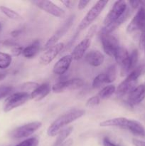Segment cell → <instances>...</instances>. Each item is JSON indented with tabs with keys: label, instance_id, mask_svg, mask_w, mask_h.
<instances>
[{
	"label": "cell",
	"instance_id": "1",
	"mask_svg": "<svg viewBox=\"0 0 145 146\" xmlns=\"http://www.w3.org/2000/svg\"><path fill=\"white\" fill-rule=\"evenodd\" d=\"M85 113V110L71 109L57 118L47 129V134L50 137L57 136L58 133L68 127L69 124L82 118Z\"/></svg>",
	"mask_w": 145,
	"mask_h": 146
},
{
	"label": "cell",
	"instance_id": "2",
	"mask_svg": "<svg viewBox=\"0 0 145 146\" xmlns=\"http://www.w3.org/2000/svg\"><path fill=\"white\" fill-rule=\"evenodd\" d=\"M143 69L144 67L140 66L132 70L127 76L126 78L118 85L117 88H116V92H115L116 95L119 96L129 95V93L137 86L136 84H137L138 78L142 75Z\"/></svg>",
	"mask_w": 145,
	"mask_h": 146
},
{
	"label": "cell",
	"instance_id": "3",
	"mask_svg": "<svg viewBox=\"0 0 145 146\" xmlns=\"http://www.w3.org/2000/svg\"><path fill=\"white\" fill-rule=\"evenodd\" d=\"M108 4V1L106 0H100L98 1L88 11L84 18L78 24V29L79 31H82L88 28L102 12L105 7Z\"/></svg>",
	"mask_w": 145,
	"mask_h": 146
},
{
	"label": "cell",
	"instance_id": "4",
	"mask_svg": "<svg viewBox=\"0 0 145 146\" xmlns=\"http://www.w3.org/2000/svg\"><path fill=\"white\" fill-rule=\"evenodd\" d=\"M30 99V94L28 93L20 91L11 94L6 98L3 105V111L8 113L12 110L21 106Z\"/></svg>",
	"mask_w": 145,
	"mask_h": 146
},
{
	"label": "cell",
	"instance_id": "5",
	"mask_svg": "<svg viewBox=\"0 0 145 146\" xmlns=\"http://www.w3.org/2000/svg\"><path fill=\"white\" fill-rule=\"evenodd\" d=\"M42 127V123L40 121H34L17 127L11 131V136L16 139L26 138L32 135L36 131Z\"/></svg>",
	"mask_w": 145,
	"mask_h": 146
},
{
	"label": "cell",
	"instance_id": "6",
	"mask_svg": "<svg viewBox=\"0 0 145 146\" xmlns=\"http://www.w3.org/2000/svg\"><path fill=\"white\" fill-rule=\"evenodd\" d=\"M84 85L83 80L75 78L72 79L65 80L57 82L51 88V90L55 94H61L68 91H75L82 88Z\"/></svg>",
	"mask_w": 145,
	"mask_h": 146
},
{
	"label": "cell",
	"instance_id": "7",
	"mask_svg": "<svg viewBox=\"0 0 145 146\" xmlns=\"http://www.w3.org/2000/svg\"><path fill=\"white\" fill-rule=\"evenodd\" d=\"M129 8L127 4L125 1L119 0V1H115V4L112 6V9L109 10L108 14L105 17L104 19V25L107 26L110 23L116 21L118 19L120 18Z\"/></svg>",
	"mask_w": 145,
	"mask_h": 146
},
{
	"label": "cell",
	"instance_id": "8",
	"mask_svg": "<svg viewBox=\"0 0 145 146\" xmlns=\"http://www.w3.org/2000/svg\"><path fill=\"white\" fill-rule=\"evenodd\" d=\"M33 3L36 4V6L41 9V10L55 17L63 19L65 18V16H66V13L63 9L54 4L51 1L37 0V1H33Z\"/></svg>",
	"mask_w": 145,
	"mask_h": 146
},
{
	"label": "cell",
	"instance_id": "9",
	"mask_svg": "<svg viewBox=\"0 0 145 146\" xmlns=\"http://www.w3.org/2000/svg\"><path fill=\"white\" fill-rule=\"evenodd\" d=\"M127 31L128 33H133L135 31L145 32V8L144 6L141 5L138 9L134 17L128 24Z\"/></svg>",
	"mask_w": 145,
	"mask_h": 146
},
{
	"label": "cell",
	"instance_id": "10",
	"mask_svg": "<svg viewBox=\"0 0 145 146\" xmlns=\"http://www.w3.org/2000/svg\"><path fill=\"white\" fill-rule=\"evenodd\" d=\"M100 37L102 48L105 54L109 56H114L115 51L119 47L117 38L112 34H106L101 31L100 33Z\"/></svg>",
	"mask_w": 145,
	"mask_h": 146
},
{
	"label": "cell",
	"instance_id": "11",
	"mask_svg": "<svg viewBox=\"0 0 145 146\" xmlns=\"http://www.w3.org/2000/svg\"><path fill=\"white\" fill-rule=\"evenodd\" d=\"M65 48V44L62 42H59L53 46L47 48L40 57V63L44 65H48L52 62L58 54Z\"/></svg>",
	"mask_w": 145,
	"mask_h": 146
},
{
	"label": "cell",
	"instance_id": "12",
	"mask_svg": "<svg viewBox=\"0 0 145 146\" xmlns=\"http://www.w3.org/2000/svg\"><path fill=\"white\" fill-rule=\"evenodd\" d=\"M74 20V17H71L70 18H68V19L67 20L66 22H65V24L62 26V27L59 29L48 41H46V43L44 45V49L46 50L47 48H50V47L53 46L55 44H58V41H59L60 38L68 31L70 28H71V25L73 23Z\"/></svg>",
	"mask_w": 145,
	"mask_h": 146
},
{
	"label": "cell",
	"instance_id": "13",
	"mask_svg": "<svg viewBox=\"0 0 145 146\" xmlns=\"http://www.w3.org/2000/svg\"><path fill=\"white\" fill-rule=\"evenodd\" d=\"M72 58L71 54L65 55L61 57L53 66V71L55 74L62 76L67 72L71 67L72 61Z\"/></svg>",
	"mask_w": 145,
	"mask_h": 146
},
{
	"label": "cell",
	"instance_id": "14",
	"mask_svg": "<svg viewBox=\"0 0 145 146\" xmlns=\"http://www.w3.org/2000/svg\"><path fill=\"white\" fill-rule=\"evenodd\" d=\"M145 98V85L137 86L128 95L127 101L132 106L139 105Z\"/></svg>",
	"mask_w": 145,
	"mask_h": 146
},
{
	"label": "cell",
	"instance_id": "15",
	"mask_svg": "<svg viewBox=\"0 0 145 146\" xmlns=\"http://www.w3.org/2000/svg\"><path fill=\"white\" fill-rule=\"evenodd\" d=\"M91 40L90 38H85L82 39L72 49V51L71 54L72 59L76 60V61L81 59L84 56L87 50L89 48Z\"/></svg>",
	"mask_w": 145,
	"mask_h": 146
},
{
	"label": "cell",
	"instance_id": "16",
	"mask_svg": "<svg viewBox=\"0 0 145 146\" xmlns=\"http://www.w3.org/2000/svg\"><path fill=\"white\" fill-rule=\"evenodd\" d=\"M129 118L125 117H118V118H111V119L105 120L102 121L100 123L101 127H112V128H118L122 129H127L128 124H129Z\"/></svg>",
	"mask_w": 145,
	"mask_h": 146
},
{
	"label": "cell",
	"instance_id": "17",
	"mask_svg": "<svg viewBox=\"0 0 145 146\" xmlns=\"http://www.w3.org/2000/svg\"><path fill=\"white\" fill-rule=\"evenodd\" d=\"M85 60L89 65L93 67H98L104 63L105 56L98 50H92L85 55Z\"/></svg>",
	"mask_w": 145,
	"mask_h": 146
},
{
	"label": "cell",
	"instance_id": "18",
	"mask_svg": "<svg viewBox=\"0 0 145 146\" xmlns=\"http://www.w3.org/2000/svg\"><path fill=\"white\" fill-rule=\"evenodd\" d=\"M51 91V86L47 83L41 84L30 94V99L35 101H40L44 99Z\"/></svg>",
	"mask_w": 145,
	"mask_h": 146
},
{
	"label": "cell",
	"instance_id": "19",
	"mask_svg": "<svg viewBox=\"0 0 145 146\" xmlns=\"http://www.w3.org/2000/svg\"><path fill=\"white\" fill-rule=\"evenodd\" d=\"M130 15V10L128 8L127 10L126 11V12L119 19H118L116 21H113V22L110 23L108 25L105 26L102 29L101 31L104 33H106V34H111V33L113 32L114 31H115L116 29H117L129 17V16Z\"/></svg>",
	"mask_w": 145,
	"mask_h": 146
},
{
	"label": "cell",
	"instance_id": "20",
	"mask_svg": "<svg viewBox=\"0 0 145 146\" xmlns=\"http://www.w3.org/2000/svg\"><path fill=\"white\" fill-rule=\"evenodd\" d=\"M127 130L135 136L145 138V127L136 120L129 119Z\"/></svg>",
	"mask_w": 145,
	"mask_h": 146
},
{
	"label": "cell",
	"instance_id": "21",
	"mask_svg": "<svg viewBox=\"0 0 145 146\" xmlns=\"http://www.w3.org/2000/svg\"><path fill=\"white\" fill-rule=\"evenodd\" d=\"M40 47H41V44H40L39 41H38V40L34 41L32 44L24 47L22 55L28 59L34 58L38 54L40 50Z\"/></svg>",
	"mask_w": 145,
	"mask_h": 146
},
{
	"label": "cell",
	"instance_id": "22",
	"mask_svg": "<svg viewBox=\"0 0 145 146\" xmlns=\"http://www.w3.org/2000/svg\"><path fill=\"white\" fill-rule=\"evenodd\" d=\"M72 131H73L72 126H68L61 131V132L57 135V138L54 143L53 146H61L66 140L68 139V138L71 135Z\"/></svg>",
	"mask_w": 145,
	"mask_h": 146
},
{
	"label": "cell",
	"instance_id": "23",
	"mask_svg": "<svg viewBox=\"0 0 145 146\" xmlns=\"http://www.w3.org/2000/svg\"><path fill=\"white\" fill-rule=\"evenodd\" d=\"M129 56V54L128 52L127 49L125 47L119 46L115 51L114 58H115V61L118 65L121 66Z\"/></svg>",
	"mask_w": 145,
	"mask_h": 146
},
{
	"label": "cell",
	"instance_id": "24",
	"mask_svg": "<svg viewBox=\"0 0 145 146\" xmlns=\"http://www.w3.org/2000/svg\"><path fill=\"white\" fill-rule=\"evenodd\" d=\"M115 92H116V87L114 85L109 84L103 87L98 93V96L101 100H105L112 96L114 94H115Z\"/></svg>",
	"mask_w": 145,
	"mask_h": 146
},
{
	"label": "cell",
	"instance_id": "25",
	"mask_svg": "<svg viewBox=\"0 0 145 146\" xmlns=\"http://www.w3.org/2000/svg\"><path fill=\"white\" fill-rule=\"evenodd\" d=\"M0 11L10 19L14 20V21H21L22 19V17L18 12L5 6H1Z\"/></svg>",
	"mask_w": 145,
	"mask_h": 146
},
{
	"label": "cell",
	"instance_id": "26",
	"mask_svg": "<svg viewBox=\"0 0 145 146\" xmlns=\"http://www.w3.org/2000/svg\"><path fill=\"white\" fill-rule=\"evenodd\" d=\"M105 83L111 84L114 82L117 78V67L115 64L109 66L105 73Z\"/></svg>",
	"mask_w": 145,
	"mask_h": 146
},
{
	"label": "cell",
	"instance_id": "27",
	"mask_svg": "<svg viewBox=\"0 0 145 146\" xmlns=\"http://www.w3.org/2000/svg\"><path fill=\"white\" fill-rule=\"evenodd\" d=\"M12 62V56L9 54L0 51V69L4 70L10 66Z\"/></svg>",
	"mask_w": 145,
	"mask_h": 146
},
{
	"label": "cell",
	"instance_id": "28",
	"mask_svg": "<svg viewBox=\"0 0 145 146\" xmlns=\"http://www.w3.org/2000/svg\"><path fill=\"white\" fill-rule=\"evenodd\" d=\"M105 83V74L102 73L100 74L93 79L92 83V87L93 89H98L100 88Z\"/></svg>",
	"mask_w": 145,
	"mask_h": 146
},
{
	"label": "cell",
	"instance_id": "29",
	"mask_svg": "<svg viewBox=\"0 0 145 146\" xmlns=\"http://www.w3.org/2000/svg\"><path fill=\"white\" fill-rule=\"evenodd\" d=\"M13 91V87L11 86H0V100L7 98Z\"/></svg>",
	"mask_w": 145,
	"mask_h": 146
},
{
	"label": "cell",
	"instance_id": "30",
	"mask_svg": "<svg viewBox=\"0 0 145 146\" xmlns=\"http://www.w3.org/2000/svg\"><path fill=\"white\" fill-rule=\"evenodd\" d=\"M39 143V141L36 137H31L25 139L24 141H21L18 144L15 146H38Z\"/></svg>",
	"mask_w": 145,
	"mask_h": 146
},
{
	"label": "cell",
	"instance_id": "31",
	"mask_svg": "<svg viewBox=\"0 0 145 146\" xmlns=\"http://www.w3.org/2000/svg\"><path fill=\"white\" fill-rule=\"evenodd\" d=\"M38 86H39V84H38V83L29 81V82L24 83L22 85V86H21V88H22L24 92L28 93V94H30L33 91H34Z\"/></svg>",
	"mask_w": 145,
	"mask_h": 146
},
{
	"label": "cell",
	"instance_id": "32",
	"mask_svg": "<svg viewBox=\"0 0 145 146\" xmlns=\"http://www.w3.org/2000/svg\"><path fill=\"white\" fill-rule=\"evenodd\" d=\"M100 101L101 99L98 96H93L87 101L86 106L89 108H94V107H96L98 105H100Z\"/></svg>",
	"mask_w": 145,
	"mask_h": 146
},
{
	"label": "cell",
	"instance_id": "33",
	"mask_svg": "<svg viewBox=\"0 0 145 146\" xmlns=\"http://www.w3.org/2000/svg\"><path fill=\"white\" fill-rule=\"evenodd\" d=\"M23 50H24V47L17 45L11 48V54L14 56H19L20 55L22 54Z\"/></svg>",
	"mask_w": 145,
	"mask_h": 146
},
{
	"label": "cell",
	"instance_id": "34",
	"mask_svg": "<svg viewBox=\"0 0 145 146\" xmlns=\"http://www.w3.org/2000/svg\"><path fill=\"white\" fill-rule=\"evenodd\" d=\"M90 1H85V0H80L79 1L78 4V10H82L88 5V4H90Z\"/></svg>",
	"mask_w": 145,
	"mask_h": 146
},
{
	"label": "cell",
	"instance_id": "35",
	"mask_svg": "<svg viewBox=\"0 0 145 146\" xmlns=\"http://www.w3.org/2000/svg\"><path fill=\"white\" fill-rule=\"evenodd\" d=\"M132 144L134 146H145V141L137 139V138H133Z\"/></svg>",
	"mask_w": 145,
	"mask_h": 146
},
{
	"label": "cell",
	"instance_id": "36",
	"mask_svg": "<svg viewBox=\"0 0 145 146\" xmlns=\"http://www.w3.org/2000/svg\"><path fill=\"white\" fill-rule=\"evenodd\" d=\"M102 145H103V146H117V145H115L114 143H112V141H111L109 138H107V137L103 138Z\"/></svg>",
	"mask_w": 145,
	"mask_h": 146
},
{
	"label": "cell",
	"instance_id": "37",
	"mask_svg": "<svg viewBox=\"0 0 145 146\" xmlns=\"http://www.w3.org/2000/svg\"><path fill=\"white\" fill-rule=\"evenodd\" d=\"M3 45L4 46H7V47H14L16 46H17V44H16L15 42L12 41H10V40H5V41L3 42Z\"/></svg>",
	"mask_w": 145,
	"mask_h": 146
},
{
	"label": "cell",
	"instance_id": "38",
	"mask_svg": "<svg viewBox=\"0 0 145 146\" xmlns=\"http://www.w3.org/2000/svg\"><path fill=\"white\" fill-rule=\"evenodd\" d=\"M139 45L142 48H144L145 51V32L142 33V35L140 37V41H139Z\"/></svg>",
	"mask_w": 145,
	"mask_h": 146
},
{
	"label": "cell",
	"instance_id": "39",
	"mask_svg": "<svg viewBox=\"0 0 145 146\" xmlns=\"http://www.w3.org/2000/svg\"><path fill=\"white\" fill-rule=\"evenodd\" d=\"M61 2L62 3V4H63L65 7H67V8L71 9L72 7V1H69V0H62Z\"/></svg>",
	"mask_w": 145,
	"mask_h": 146
},
{
	"label": "cell",
	"instance_id": "40",
	"mask_svg": "<svg viewBox=\"0 0 145 146\" xmlns=\"http://www.w3.org/2000/svg\"><path fill=\"white\" fill-rule=\"evenodd\" d=\"M129 4H130L131 7H132L133 9H139V7H141L140 4L141 1H129Z\"/></svg>",
	"mask_w": 145,
	"mask_h": 146
},
{
	"label": "cell",
	"instance_id": "41",
	"mask_svg": "<svg viewBox=\"0 0 145 146\" xmlns=\"http://www.w3.org/2000/svg\"><path fill=\"white\" fill-rule=\"evenodd\" d=\"M72 145H73V140L72 138H68L61 146H72Z\"/></svg>",
	"mask_w": 145,
	"mask_h": 146
},
{
	"label": "cell",
	"instance_id": "42",
	"mask_svg": "<svg viewBox=\"0 0 145 146\" xmlns=\"http://www.w3.org/2000/svg\"><path fill=\"white\" fill-rule=\"evenodd\" d=\"M96 28H97V26L96 25H94L92 26V27H91L90 29V31H89V36H88L87 38H90V37L92 36V35L94 34V33H95V31H96Z\"/></svg>",
	"mask_w": 145,
	"mask_h": 146
},
{
	"label": "cell",
	"instance_id": "43",
	"mask_svg": "<svg viewBox=\"0 0 145 146\" xmlns=\"http://www.w3.org/2000/svg\"><path fill=\"white\" fill-rule=\"evenodd\" d=\"M20 34H21V30H14L11 31V35L12 37H17L20 35Z\"/></svg>",
	"mask_w": 145,
	"mask_h": 146
},
{
	"label": "cell",
	"instance_id": "44",
	"mask_svg": "<svg viewBox=\"0 0 145 146\" xmlns=\"http://www.w3.org/2000/svg\"><path fill=\"white\" fill-rule=\"evenodd\" d=\"M7 73L4 71H0V81H3L7 77Z\"/></svg>",
	"mask_w": 145,
	"mask_h": 146
},
{
	"label": "cell",
	"instance_id": "45",
	"mask_svg": "<svg viewBox=\"0 0 145 146\" xmlns=\"http://www.w3.org/2000/svg\"><path fill=\"white\" fill-rule=\"evenodd\" d=\"M0 29H1V24H0Z\"/></svg>",
	"mask_w": 145,
	"mask_h": 146
},
{
	"label": "cell",
	"instance_id": "46",
	"mask_svg": "<svg viewBox=\"0 0 145 146\" xmlns=\"http://www.w3.org/2000/svg\"><path fill=\"white\" fill-rule=\"evenodd\" d=\"M117 146H120V145H117Z\"/></svg>",
	"mask_w": 145,
	"mask_h": 146
}]
</instances>
